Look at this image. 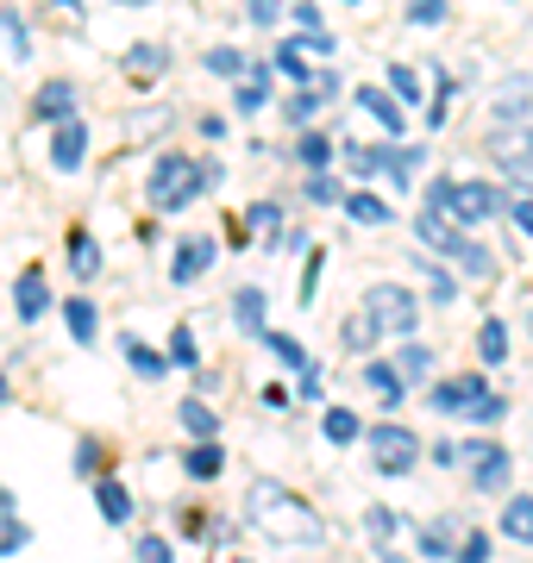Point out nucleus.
<instances>
[{"mask_svg": "<svg viewBox=\"0 0 533 563\" xmlns=\"http://www.w3.org/2000/svg\"><path fill=\"white\" fill-rule=\"evenodd\" d=\"M246 520L258 526L270 544H320L327 539V520L283 483H251L246 488Z\"/></svg>", "mask_w": 533, "mask_h": 563, "instance_id": "f257e3e1", "label": "nucleus"}, {"mask_svg": "<svg viewBox=\"0 0 533 563\" xmlns=\"http://www.w3.org/2000/svg\"><path fill=\"white\" fill-rule=\"evenodd\" d=\"M433 407H439V413H465V420H502V413H509V407L483 388V376H446V383H433Z\"/></svg>", "mask_w": 533, "mask_h": 563, "instance_id": "f03ea898", "label": "nucleus"}, {"mask_svg": "<svg viewBox=\"0 0 533 563\" xmlns=\"http://www.w3.org/2000/svg\"><path fill=\"white\" fill-rule=\"evenodd\" d=\"M490 157L496 169L514 181V188H533V125L527 120H509L490 132Z\"/></svg>", "mask_w": 533, "mask_h": 563, "instance_id": "7ed1b4c3", "label": "nucleus"}, {"mask_svg": "<svg viewBox=\"0 0 533 563\" xmlns=\"http://www.w3.org/2000/svg\"><path fill=\"white\" fill-rule=\"evenodd\" d=\"M207 176H195V157H157L151 163V207L157 213H176V207H188V195Z\"/></svg>", "mask_w": 533, "mask_h": 563, "instance_id": "20e7f679", "label": "nucleus"}, {"mask_svg": "<svg viewBox=\"0 0 533 563\" xmlns=\"http://www.w3.org/2000/svg\"><path fill=\"white\" fill-rule=\"evenodd\" d=\"M370 320H377V332H395V339H409L414 325H421V307H414V295L402 288V282H377L365 295Z\"/></svg>", "mask_w": 533, "mask_h": 563, "instance_id": "39448f33", "label": "nucleus"}, {"mask_svg": "<svg viewBox=\"0 0 533 563\" xmlns=\"http://www.w3.org/2000/svg\"><path fill=\"white\" fill-rule=\"evenodd\" d=\"M370 457H377V470H390V476H402V470H414L421 463V439H414L409 426H377L370 432Z\"/></svg>", "mask_w": 533, "mask_h": 563, "instance_id": "423d86ee", "label": "nucleus"}, {"mask_svg": "<svg viewBox=\"0 0 533 563\" xmlns=\"http://www.w3.org/2000/svg\"><path fill=\"white\" fill-rule=\"evenodd\" d=\"M490 213H496V188L490 181H452V201H446L452 225H483Z\"/></svg>", "mask_w": 533, "mask_h": 563, "instance_id": "0eeeda50", "label": "nucleus"}, {"mask_svg": "<svg viewBox=\"0 0 533 563\" xmlns=\"http://www.w3.org/2000/svg\"><path fill=\"white\" fill-rule=\"evenodd\" d=\"M458 457H477V488H509V476H514V463H509V451L502 444H471V451H458Z\"/></svg>", "mask_w": 533, "mask_h": 563, "instance_id": "6e6552de", "label": "nucleus"}, {"mask_svg": "<svg viewBox=\"0 0 533 563\" xmlns=\"http://www.w3.org/2000/svg\"><path fill=\"white\" fill-rule=\"evenodd\" d=\"M83 151H88V125H83V120H57V139H51V163H57L63 176H69V169H83Z\"/></svg>", "mask_w": 533, "mask_h": 563, "instance_id": "1a4fd4ad", "label": "nucleus"}, {"mask_svg": "<svg viewBox=\"0 0 533 563\" xmlns=\"http://www.w3.org/2000/svg\"><path fill=\"white\" fill-rule=\"evenodd\" d=\"M13 307H20V320H44V307H51V282H44V269H25L20 282H13Z\"/></svg>", "mask_w": 533, "mask_h": 563, "instance_id": "9d476101", "label": "nucleus"}, {"mask_svg": "<svg viewBox=\"0 0 533 563\" xmlns=\"http://www.w3.org/2000/svg\"><path fill=\"white\" fill-rule=\"evenodd\" d=\"M358 107H365V113H370L377 125H383V132H395V139H402V125H409V113L395 107V95H390V88H358Z\"/></svg>", "mask_w": 533, "mask_h": 563, "instance_id": "9b49d317", "label": "nucleus"}, {"mask_svg": "<svg viewBox=\"0 0 533 563\" xmlns=\"http://www.w3.org/2000/svg\"><path fill=\"white\" fill-rule=\"evenodd\" d=\"M32 113H39V120H69V113H76V88H69V81H44L39 88V101H32Z\"/></svg>", "mask_w": 533, "mask_h": 563, "instance_id": "f8f14e48", "label": "nucleus"}, {"mask_svg": "<svg viewBox=\"0 0 533 563\" xmlns=\"http://www.w3.org/2000/svg\"><path fill=\"white\" fill-rule=\"evenodd\" d=\"M421 157H427V151H409V144L395 151V144H390V151H377V169H383V176H390L395 188H409L414 169H421Z\"/></svg>", "mask_w": 533, "mask_h": 563, "instance_id": "ddd939ff", "label": "nucleus"}, {"mask_svg": "<svg viewBox=\"0 0 533 563\" xmlns=\"http://www.w3.org/2000/svg\"><path fill=\"white\" fill-rule=\"evenodd\" d=\"M414 269L427 276V295H433V307H452L458 301V282H452V269L439 257H414Z\"/></svg>", "mask_w": 533, "mask_h": 563, "instance_id": "4468645a", "label": "nucleus"}, {"mask_svg": "<svg viewBox=\"0 0 533 563\" xmlns=\"http://www.w3.org/2000/svg\"><path fill=\"white\" fill-rule=\"evenodd\" d=\"M527 101H533V81H527V76L502 81V95H496V120H502V125H509V120H527Z\"/></svg>", "mask_w": 533, "mask_h": 563, "instance_id": "2eb2a0df", "label": "nucleus"}, {"mask_svg": "<svg viewBox=\"0 0 533 563\" xmlns=\"http://www.w3.org/2000/svg\"><path fill=\"white\" fill-rule=\"evenodd\" d=\"M207 263H214V239H188L183 251H176V263H170V276H176V282H195Z\"/></svg>", "mask_w": 533, "mask_h": 563, "instance_id": "dca6fc26", "label": "nucleus"}, {"mask_svg": "<svg viewBox=\"0 0 533 563\" xmlns=\"http://www.w3.org/2000/svg\"><path fill=\"white\" fill-rule=\"evenodd\" d=\"M63 320H69V339H76V344H95V339H101V313H95V301H83V295L63 307Z\"/></svg>", "mask_w": 533, "mask_h": 563, "instance_id": "f3484780", "label": "nucleus"}, {"mask_svg": "<svg viewBox=\"0 0 533 563\" xmlns=\"http://www.w3.org/2000/svg\"><path fill=\"white\" fill-rule=\"evenodd\" d=\"M446 257H458V269H465V276H496V257L483 251V244H471L465 232L446 244Z\"/></svg>", "mask_w": 533, "mask_h": 563, "instance_id": "a211bd4d", "label": "nucleus"}, {"mask_svg": "<svg viewBox=\"0 0 533 563\" xmlns=\"http://www.w3.org/2000/svg\"><path fill=\"white\" fill-rule=\"evenodd\" d=\"M502 539L533 544V495H514V501L502 507Z\"/></svg>", "mask_w": 533, "mask_h": 563, "instance_id": "6ab92c4d", "label": "nucleus"}, {"mask_svg": "<svg viewBox=\"0 0 533 563\" xmlns=\"http://www.w3.org/2000/svg\"><path fill=\"white\" fill-rule=\"evenodd\" d=\"M126 76L132 81H157L164 76V51H157V44H132V51H126Z\"/></svg>", "mask_w": 533, "mask_h": 563, "instance_id": "aec40b11", "label": "nucleus"}, {"mask_svg": "<svg viewBox=\"0 0 533 563\" xmlns=\"http://www.w3.org/2000/svg\"><path fill=\"white\" fill-rule=\"evenodd\" d=\"M377 339H383V332H377V320H370V307H358V313L339 325V344H346V351H370Z\"/></svg>", "mask_w": 533, "mask_h": 563, "instance_id": "412c9836", "label": "nucleus"}, {"mask_svg": "<svg viewBox=\"0 0 533 563\" xmlns=\"http://www.w3.org/2000/svg\"><path fill=\"white\" fill-rule=\"evenodd\" d=\"M414 225H421V244H427V251H446V244L458 239V225H452L446 213H439V207H427V213H421Z\"/></svg>", "mask_w": 533, "mask_h": 563, "instance_id": "4be33fe9", "label": "nucleus"}, {"mask_svg": "<svg viewBox=\"0 0 533 563\" xmlns=\"http://www.w3.org/2000/svg\"><path fill=\"white\" fill-rule=\"evenodd\" d=\"M232 320L246 325V332H264V288H239L232 295Z\"/></svg>", "mask_w": 533, "mask_h": 563, "instance_id": "5701e85b", "label": "nucleus"}, {"mask_svg": "<svg viewBox=\"0 0 533 563\" xmlns=\"http://www.w3.org/2000/svg\"><path fill=\"white\" fill-rule=\"evenodd\" d=\"M95 501H101V520H107V526H126V520H132V495H126L120 483H101V488H95Z\"/></svg>", "mask_w": 533, "mask_h": 563, "instance_id": "b1692460", "label": "nucleus"}, {"mask_svg": "<svg viewBox=\"0 0 533 563\" xmlns=\"http://www.w3.org/2000/svg\"><path fill=\"white\" fill-rule=\"evenodd\" d=\"M69 269H76V276H95V269H101V244L88 239V232H69Z\"/></svg>", "mask_w": 533, "mask_h": 563, "instance_id": "393cba45", "label": "nucleus"}, {"mask_svg": "<svg viewBox=\"0 0 533 563\" xmlns=\"http://www.w3.org/2000/svg\"><path fill=\"white\" fill-rule=\"evenodd\" d=\"M220 463H226V451H220V444H214V439H202V444H195V451H188V457H183V470H188V476H202V483H207V476H220Z\"/></svg>", "mask_w": 533, "mask_h": 563, "instance_id": "a878e982", "label": "nucleus"}, {"mask_svg": "<svg viewBox=\"0 0 533 563\" xmlns=\"http://www.w3.org/2000/svg\"><path fill=\"white\" fill-rule=\"evenodd\" d=\"M126 363L139 369L144 383H157V376L170 369V357H157V351H151V344H139V339H126Z\"/></svg>", "mask_w": 533, "mask_h": 563, "instance_id": "bb28decb", "label": "nucleus"}, {"mask_svg": "<svg viewBox=\"0 0 533 563\" xmlns=\"http://www.w3.org/2000/svg\"><path fill=\"white\" fill-rule=\"evenodd\" d=\"M365 383L377 388V395H383V407H390V413L402 407V376H395L390 363H370V369H365Z\"/></svg>", "mask_w": 533, "mask_h": 563, "instance_id": "cd10ccee", "label": "nucleus"}, {"mask_svg": "<svg viewBox=\"0 0 533 563\" xmlns=\"http://www.w3.org/2000/svg\"><path fill=\"white\" fill-rule=\"evenodd\" d=\"M258 339H264L270 351H276V363H283V369H308V351H302V344L289 339V332H270V325H264Z\"/></svg>", "mask_w": 533, "mask_h": 563, "instance_id": "c85d7f7f", "label": "nucleus"}, {"mask_svg": "<svg viewBox=\"0 0 533 563\" xmlns=\"http://www.w3.org/2000/svg\"><path fill=\"white\" fill-rule=\"evenodd\" d=\"M176 413H183L188 439H214V432H220V420H214V407H207V401H183Z\"/></svg>", "mask_w": 533, "mask_h": 563, "instance_id": "c756f323", "label": "nucleus"}, {"mask_svg": "<svg viewBox=\"0 0 533 563\" xmlns=\"http://www.w3.org/2000/svg\"><path fill=\"white\" fill-rule=\"evenodd\" d=\"M477 351H483V363H502V357H509V325H502V320H483V332H477Z\"/></svg>", "mask_w": 533, "mask_h": 563, "instance_id": "7c9ffc66", "label": "nucleus"}, {"mask_svg": "<svg viewBox=\"0 0 533 563\" xmlns=\"http://www.w3.org/2000/svg\"><path fill=\"white\" fill-rule=\"evenodd\" d=\"M295 163H302V169H327V163H333V144L320 139V132H302V144H295Z\"/></svg>", "mask_w": 533, "mask_h": 563, "instance_id": "2f4dec72", "label": "nucleus"}, {"mask_svg": "<svg viewBox=\"0 0 533 563\" xmlns=\"http://www.w3.org/2000/svg\"><path fill=\"white\" fill-rule=\"evenodd\" d=\"M346 213L358 225H390V207L377 201V195H346Z\"/></svg>", "mask_w": 533, "mask_h": 563, "instance_id": "473e14b6", "label": "nucleus"}, {"mask_svg": "<svg viewBox=\"0 0 533 563\" xmlns=\"http://www.w3.org/2000/svg\"><path fill=\"white\" fill-rule=\"evenodd\" d=\"M358 432H365V426H358V413H351V407H327V439L339 444V451H346Z\"/></svg>", "mask_w": 533, "mask_h": 563, "instance_id": "72a5a7b5", "label": "nucleus"}, {"mask_svg": "<svg viewBox=\"0 0 533 563\" xmlns=\"http://www.w3.org/2000/svg\"><path fill=\"white\" fill-rule=\"evenodd\" d=\"M402 383H421V376H433V351L427 344H402V369H395Z\"/></svg>", "mask_w": 533, "mask_h": 563, "instance_id": "f704fd0d", "label": "nucleus"}, {"mask_svg": "<svg viewBox=\"0 0 533 563\" xmlns=\"http://www.w3.org/2000/svg\"><path fill=\"white\" fill-rule=\"evenodd\" d=\"M365 526H370V539L383 544V558H390V544H395V532H402V520H395L390 507H370V514H365Z\"/></svg>", "mask_w": 533, "mask_h": 563, "instance_id": "c9c22d12", "label": "nucleus"}, {"mask_svg": "<svg viewBox=\"0 0 533 563\" xmlns=\"http://www.w3.org/2000/svg\"><path fill=\"white\" fill-rule=\"evenodd\" d=\"M496 207H509V220L521 232H533V188H514V195H496Z\"/></svg>", "mask_w": 533, "mask_h": 563, "instance_id": "e433bc0d", "label": "nucleus"}, {"mask_svg": "<svg viewBox=\"0 0 533 563\" xmlns=\"http://www.w3.org/2000/svg\"><path fill=\"white\" fill-rule=\"evenodd\" d=\"M25 544H32V532H25V526L0 507V558H13V551H25Z\"/></svg>", "mask_w": 533, "mask_h": 563, "instance_id": "4c0bfd02", "label": "nucleus"}, {"mask_svg": "<svg viewBox=\"0 0 533 563\" xmlns=\"http://www.w3.org/2000/svg\"><path fill=\"white\" fill-rule=\"evenodd\" d=\"M339 157H346V169L351 176H377V151H365V144H339Z\"/></svg>", "mask_w": 533, "mask_h": 563, "instance_id": "58836bf2", "label": "nucleus"}, {"mask_svg": "<svg viewBox=\"0 0 533 563\" xmlns=\"http://www.w3.org/2000/svg\"><path fill=\"white\" fill-rule=\"evenodd\" d=\"M390 95L402 107H414V101H421V76H414V69H390Z\"/></svg>", "mask_w": 533, "mask_h": 563, "instance_id": "ea45409f", "label": "nucleus"}, {"mask_svg": "<svg viewBox=\"0 0 533 563\" xmlns=\"http://www.w3.org/2000/svg\"><path fill=\"white\" fill-rule=\"evenodd\" d=\"M207 69H214V76H232V81H239V76H246V57L220 44V51H207Z\"/></svg>", "mask_w": 533, "mask_h": 563, "instance_id": "a19ab883", "label": "nucleus"}, {"mask_svg": "<svg viewBox=\"0 0 533 563\" xmlns=\"http://www.w3.org/2000/svg\"><path fill=\"white\" fill-rule=\"evenodd\" d=\"M276 69H283V76L295 81V88L308 81V63H302V51H295V44H276Z\"/></svg>", "mask_w": 533, "mask_h": 563, "instance_id": "79ce46f5", "label": "nucleus"}, {"mask_svg": "<svg viewBox=\"0 0 533 563\" xmlns=\"http://www.w3.org/2000/svg\"><path fill=\"white\" fill-rule=\"evenodd\" d=\"M421 558H452V532L446 526H421Z\"/></svg>", "mask_w": 533, "mask_h": 563, "instance_id": "37998d69", "label": "nucleus"}, {"mask_svg": "<svg viewBox=\"0 0 533 563\" xmlns=\"http://www.w3.org/2000/svg\"><path fill=\"white\" fill-rule=\"evenodd\" d=\"M409 20H414V25H446V0H414Z\"/></svg>", "mask_w": 533, "mask_h": 563, "instance_id": "c03bdc74", "label": "nucleus"}, {"mask_svg": "<svg viewBox=\"0 0 533 563\" xmlns=\"http://www.w3.org/2000/svg\"><path fill=\"white\" fill-rule=\"evenodd\" d=\"M170 363H188V369H195V332H188V325H176V339H170Z\"/></svg>", "mask_w": 533, "mask_h": 563, "instance_id": "a18cd8bd", "label": "nucleus"}, {"mask_svg": "<svg viewBox=\"0 0 533 563\" xmlns=\"http://www.w3.org/2000/svg\"><path fill=\"white\" fill-rule=\"evenodd\" d=\"M0 32H7V51H13V63H25V32L13 13H0Z\"/></svg>", "mask_w": 533, "mask_h": 563, "instance_id": "49530a36", "label": "nucleus"}, {"mask_svg": "<svg viewBox=\"0 0 533 563\" xmlns=\"http://www.w3.org/2000/svg\"><path fill=\"white\" fill-rule=\"evenodd\" d=\"M251 7V25H276L283 20V0H246Z\"/></svg>", "mask_w": 533, "mask_h": 563, "instance_id": "de8ad7c7", "label": "nucleus"}, {"mask_svg": "<svg viewBox=\"0 0 533 563\" xmlns=\"http://www.w3.org/2000/svg\"><path fill=\"white\" fill-rule=\"evenodd\" d=\"M139 558H144V563H170V544L157 539V532H144V539H139Z\"/></svg>", "mask_w": 533, "mask_h": 563, "instance_id": "09e8293b", "label": "nucleus"}, {"mask_svg": "<svg viewBox=\"0 0 533 563\" xmlns=\"http://www.w3.org/2000/svg\"><path fill=\"white\" fill-rule=\"evenodd\" d=\"M308 195H314V201H339V181H333V176H320V169H308Z\"/></svg>", "mask_w": 533, "mask_h": 563, "instance_id": "8fccbe9b", "label": "nucleus"}, {"mask_svg": "<svg viewBox=\"0 0 533 563\" xmlns=\"http://www.w3.org/2000/svg\"><path fill=\"white\" fill-rule=\"evenodd\" d=\"M276 220H283V213H276V201L251 207V232H276Z\"/></svg>", "mask_w": 533, "mask_h": 563, "instance_id": "3c124183", "label": "nucleus"}, {"mask_svg": "<svg viewBox=\"0 0 533 563\" xmlns=\"http://www.w3.org/2000/svg\"><path fill=\"white\" fill-rule=\"evenodd\" d=\"M95 470H101V444H83L76 451V476H95Z\"/></svg>", "mask_w": 533, "mask_h": 563, "instance_id": "603ef678", "label": "nucleus"}, {"mask_svg": "<svg viewBox=\"0 0 533 563\" xmlns=\"http://www.w3.org/2000/svg\"><path fill=\"white\" fill-rule=\"evenodd\" d=\"M164 125H170V113H164V107H151V113L132 120V132H164Z\"/></svg>", "mask_w": 533, "mask_h": 563, "instance_id": "864d4df0", "label": "nucleus"}, {"mask_svg": "<svg viewBox=\"0 0 533 563\" xmlns=\"http://www.w3.org/2000/svg\"><path fill=\"white\" fill-rule=\"evenodd\" d=\"M490 558V539H483V532H471V539H465V563H483Z\"/></svg>", "mask_w": 533, "mask_h": 563, "instance_id": "5fc2aeb1", "label": "nucleus"}, {"mask_svg": "<svg viewBox=\"0 0 533 563\" xmlns=\"http://www.w3.org/2000/svg\"><path fill=\"white\" fill-rule=\"evenodd\" d=\"M295 25H302V32H320V7H302V0H295Z\"/></svg>", "mask_w": 533, "mask_h": 563, "instance_id": "6e6d98bb", "label": "nucleus"}, {"mask_svg": "<svg viewBox=\"0 0 533 563\" xmlns=\"http://www.w3.org/2000/svg\"><path fill=\"white\" fill-rule=\"evenodd\" d=\"M7 395H13V388H7V376H0V401H7Z\"/></svg>", "mask_w": 533, "mask_h": 563, "instance_id": "4d7b16f0", "label": "nucleus"}, {"mask_svg": "<svg viewBox=\"0 0 533 563\" xmlns=\"http://www.w3.org/2000/svg\"><path fill=\"white\" fill-rule=\"evenodd\" d=\"M0 507H13V495H7V488H0Z\"/></svg>", "mask_w": 533, "mask_h": 563, "instance_id": "13d9d810", "label": "nucleus"}, {"mask_svg": "<svg viewBox=\"0 0 533 563\" xmlns=\"http://www.w3.org/2000/svg\"><path fill=\"white\" fill-rule=\"evenodd\" d=\"M120 7H144V0H120Z\"/></svg>", "mask_w": 533, "mask_h": 563, "instance_id": "bf43d9fd", "label": "nucleus"}, {"mask_svg": "<svg viewBox=\"0 0 533 563\" xmlns=\"http://www.w3.org/2000/svg\"><path fill=\"white\" fill-rule=\"evenodd\" d=\"M346 7H358V0H346Z\"/></svg>", "mask_w": 533, "mask_h": 563, "instance_id": "052dcab7", "label": "nucleus"}, {"mask_svg": "<svg viewBox=\"0 0 533 563\" xmlns=\"http://www.w3.org/2000/svg\"><path fill=\"white\" fill-rule=\"evenodd\" d=\"M63 7H69V0H63Z\"/></svg>", "mask_w": 533, "mask_h": 563, "instance_id": "680f3d73", "label": "nucleus"}]
</instances>
